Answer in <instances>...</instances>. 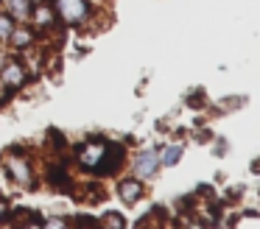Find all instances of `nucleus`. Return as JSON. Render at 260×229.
<instances>
[{
    "instance_id": "nucleus-1",
    "label": "nucleus",
    "mask_w": 260,
    "mask_h": 229,
    "mask_svg": "<svg viewBox=\"0 0 260 229\" xmlns=\"http://www.w3.org/2000/svg\"><path fill=\"white\" fill-rule=\"evenodd\" d=\"M0 168L6 171V176L12 179L17 187L23 190H31L37 187V168H34V159H31L28 154H23L20 148H9L3 151V156H0Z\"/></svg>"
},
{
    "instance_id": "nucleus-2",
    "label": "nucleus",
    "mask_w": 260,
    "mask_h": 229,
    "mask_svg": "<svg viewBox=\"0 0 260 229\" xmlns=\"http://www.w3.org/2000/svg\"><path fill=\"white\" fill-rule=\"evenodd\" d=\"M53 11H56L59 22L68 28H84L92 20V6L90 0H53Z\"/></svg>"
},
{
    "instance_id": "nucleus-3",
    "label": "nucleus",
    "mask_w": 260,
    "mask_h": 229,
    "mask_svg": "<svg viewBox=\"0 0 260 229\" xmlns=\"http://www.w3.org/2000/svg\"><path fill=\"white\" fill-rule=\"evenodd\" d=\"M107 148H109V140L107 137H90L87 143H81L79 148H76V165H79L81 171L92 173L98 165H101Z\"/></svg>"
},
{
    "instance_id": "nucleus-4",
    "label": "nucleus",
    "mask_w": 260,
    "mask_h": 229,
    "mask_svg": "<svg viewBox=\"0 0 260 229\" xmlns=\"http://www.w3.org/2000/svg\"><path fill=\"white\" fill-rule=\"evenodd\" d=\"M28 25L34 28L37 34H51L53 28L59 25V17L53 11L51 0H42V3L31 6V17H28Z\"/></svg>"
},
{
    "instance_id": "nucleus-5",
    "label": "nucleus",
    "mask_w": 260,
    "mask_h": 229,
    "mask_svg": "<svg viewBox=\"0 0 260 229\" xmlns=\"http://www.w3.org/2000/svg\"><path fill=\"white\" fill-rule=\"evenodd\" d=\"M123 165H126V148L120 143H109L107 154H104L101 165L92 171V176L95 179H109V176H115Z\"/></svg>"
},
{
    "instance_id": "nucleus-6",
    "label": "nucleus",
    "mask_w": 260,
    "mask_h": 229,
    "mask_svg": "<svg viewBox=\"0 0 260 229\" xmlns=\"http://www.w3.org/2000/svg\"><path fill=\"white\" fill-rule=\"evenodd\" d=\"M159 171V154L151 148L137 151L135 159H132V176H137L140 182H151Z\"/></svg>"
},
{
    "instance_id": "nucleus-7",
    "label": "nucleus",
    "mask_w": 260,
    "mask_h": 229,
    "mask_svg": "<svg viewBox=\"0 0 260 229\" xmlns=\"http://www.w3.org/2000/svg\"><path fill=\"white\" fill-rule=\"evenodd\" d=\"M25 81H28V76H25V67L20 59H14V56H9L6 64L0 67V84L6 89H12V92H20V89L25 87Z\"/></svg>"
},
{
    "instance_id": "nucleus-8",
    "label": "nucleus",
    "mask_w": 260,
    "mask_h": 229,
    "mask_svg": "<svg viewBox=\"0 0 260 229\" xmlns=\"http://www.w3.org/2000/svg\"><path fill=\"white\" fill-rule=\"evenodd\" d=\"M115 195H118L123 204H137L140 199H146V182H140L137 176H123L115 184Z\"/></svg>"
},
{
    "instance_id": "nucleus-9",
    "label": "nucleus",
    "mask_w": 260,
    "mask_h": 229,
    "mask_svg": "<svg viewBox=\"0 0 260 229\" xmlns=\"http://www.w3.org/2000/svg\"><path fill=\"white\" fill-rule=\"evenodd\" d=\"M37 42H40V34H37L28 22H17V25H14V31H12V37H9V42H6V48H14V50H20V53H23V50L34 48Z\"/></svg>"
},
{
    "instance_id": "nucleus-10",
    "label": "nucleus",
    "mask_w": 260,
    "mask_h": 229,
    "mask_svg": "<svg viewBox=\"0 0 260 229\" xmlns=\"http://www.w3.org/2000/svg\"><path fill=\"white\" fill-rule=\"evenodd\" d=\"M23 67H25V76H28V81L31 78H40L42 73H45V53H42L40 48H28V50H23Z\"/></svg>"
},
{
    "instance_id": "nucleus-11",
    "label": "nucleus",
    "mask_w": 260,
    "mask_h": 229,
    "mask_svg": "<svg viewBox=\"0 0 260 229\" xmlns=\"http://www.w3.org/2000/svg\"><path fill=\"white\" fill-rule=\"evenodd\" d=\"M0 9L6 11L14 22H28V17H31V3L28 0H0Z\"/></svg>"
},
{
    "instance_id": "nucleus-12",
    "label": "nucleus",
    "mask_w": 260,
    "mask_h": 229,
    "mask_svg": "<svg viewBox=\"0 0 260 229\" xmlns=\"http://www.w3.org/2000/svg\"><path fill=\"white\" fill-rule=\"evenodd\" d=\"M45 182L51 184V187H59V190H64V187H70V173H68V168L62 165V162H51L48 165V171H45Z\"/></svg>"
},
{
    "instance_id": "nucleus-13",
    "label": "nucleus",
    "mask_w": 260,
    "mask_h": 229,
    "mask_svg": "<svg viewBox=\"0 0 260 229\" xmlns=\"http://www.w3.org/2000/svg\"><path fill=\"white\" fill-rule=\"evenodd\" d=\"M157 154H159V168H176L182 162L185 148L179 143H171V145H162V151H157Z\"/></svg>"
},
{
    "instance_id": "nucleus-14",
    "label": "nucleus",
    "mask_w": 260,
    "mask_h": 229,
    "mask_svg": "<svg viewBox=\"0 0 260 229\" xmlns=\"http://www.w3.org/2000/svg\"><path fill=\"white\" fill-rule=\"evenodd\" d=\"M98 229H126V218L120 212H104L98 218Z\"/></svg>"
},
{
    "instance_id": "nucleus-15",
    "label": "nucleus",
    "mask_w": 260,
    "mask_h": 229,
    "mask_svg": "<svg viewBox=\"0 0 260 229\" xmlns=\"http://www.w3.org/2000/svg\"><path fill=\"white\" fill-rule=\"evenodd\" d=\"M14 25H17V22H14L3 9H0V45H6V42H9V37H12Z\"/></svg>"
},
{
    "instance_id": "nucleus-16",
    "label": "nucleus",
    "mask_w": 260,
    "mask_h": 229,
    "mask_svg": "<svg viewBox=\"0 0 260 229\" xmlns=\"http://www.w3.org/2000/svg\"><path fill=\"white\" fill-rule=\"evenodd\" d=\"M42 229H73V223L62 215H53V218H48V221H42Z\"/></svg>"
},
{
    "instance_id": "nucleus-17",
    "label": "nucleus",
    "mask_w": 260,
    "mask_h": 229,
    "mask_svg": "<svg viewBox=\"0 0 260 229\" xmlns=\"http://www.w3.org/2000/svg\"><path fill=\"white\" fill-rule=\"evenodd\" d=\"M81 199L90 201V204H98V201H104V190L98 187V184H95V187H92V184H87L84 193H81Z\"/></svg>"
},
{
    "instance_id": "nucleus-18",
    "label": "nucleus",
    "mask_w": 260,
    "mask_h": 229,
    "mask_svg": "<svg viewBox=\"0 0 260 229\" xmlns=\"http://www.w3.org/2000/svg\"><path fill=\"white\" fill-rule=\"evenodd\" d=\"M14 229H42V221H40V218H37V215H31L28 221L17 223V226H14Z\"/></svg>"
},
{
    "instance_id": "nucleus-19",
    "label": "nucleus",
    "mask_w": 260,
    "mask_h": 229,
    "mask_svg": "<svg viewBox=\"0 0 260 229\" xmlns=\"http://www.w3.org/2000/svg\"><path fill=\"white\" fill-rule=\"evenodd\" d=\"M6 218H9V204L6 201H0V226L6 223Z\"/></svg>"
},
{
    "instance_id": "nucleus-20",
    "label": "nucleus",
    "mask_w": 260,
    "mask_h": 229,
    "mask_svg": "<svg viewBox=\"0 0 260 229\" xmlns=\"http://www.w3.org/2000/svg\"><path fill=\"white\" fill-rule=\"evenodd\" d=\"M9 98H12V89H6L3 84H0V104H6Z\"/></svg>"
},
{
    "instance_id": "nucleus-21",
    "label": "nucleus",
    "mask_w": 260,
    "mask_h": 229,
    "mask_svg": "<svg viewBox=\"0 0 260 229\" xmlns=\"http://www.w3.org/2000/svg\"><path fill=\"white\" fill-rule=\"evenodd\" d=\"M28 3H31V6H37V3H42V0H28Z\"/></svg>"
}]
</instances>
